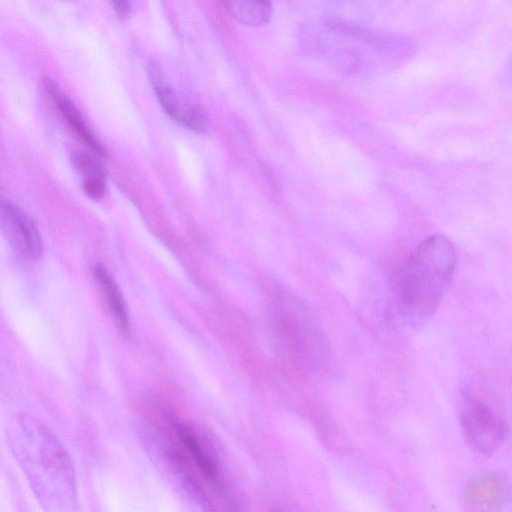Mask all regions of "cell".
I'll use <instances>...</instances> for the list:
<instances>
[{"label": "cell", "mask_w": 512, "mask_h": 512, "mask_svg": "<svg viewBox=\"0 0 512 512\" xmlns=\"http://www.w3.org/2000/svg\"><path fill=\"white\" fill-rule=\"evenodd\" d=\"M449 238L434 234L422 240L397 267L393 294L399 314L410 325L424 324L438 309L456 268Z\"/></svg>", "instance_id": "obj_1"}, {"label": "cell", "mask_w": 512, "mask_h": 512, "mask_svg": "<svg viewBox=\"0 0 512 512\" xmlns=\"http://www.w3.org/2000/svg\"><path fill=\"white\" fill-rule=\"evenodd\" d=\"M460 421L466 441L480 454H493L507 437V424L503 417L474 390L462 392Z\"/></svg>", "instance_id": "obj_4"}, {"label": "cell", "mask_w": 512, "mask_h": 512, "mask_svg": "<svg viewBox=\"0 0 512 512\" xmlns=\"http://www.w3.org/2000/svg\"><path fill=\"white\" fill-rule=\"evenodd\" d=\"M16 453L29 481L50 512H68L74 496L71 461L56 437L39 423L23 419Z\"/></svg>", "instance_id": "obj_2"}, {"label": "cell", "mask_w": 512, "mask_h": 512, "mask_svg": "<svg viewBox=\"0 0 512 512\" xmlns=\"http://www.w3.org/2000/svg\"><path fill=\"white\" fill-rule=\"evenodd\" d=\"M221 5L233 18L253 27L268 23L273 12L269 1H225Z\"/></svg>", "instance_id": "obj_10"}, {"label": "cell", "mask_w": 512, "mask_h": 512, "mask_svg": "<svg viewBox=\"0 0 512 512\" xmlns=\"http://www.w3.org/2000/svg\"><path fill=\"white\" fill-rule=\"evenodd\" d=\"M114 11L121 17H125L130 12V2L128 1H114L111 2Z\"/></svg>", "instance_id": "obj_13"}, {"label": "cell", "mask_w": 512, "mask_h": 512, "mask_svg": "<svg viewBox=\"0 0 512 512\" xmlns=\"http://www.w3.org/2000/svg\"><path fill=\"white\" fill-rule=\"evenodd\" d=\"M93 277L119 328L123 331V333H128V315L123 297L118 289V286L107 272V270L100 264H97L93 267Z\"/></svg>", "instance_id": "obj_9"}, {"label": "cell", "mask_w": 512, "mask_h": 512, "mask_svg": "<svg viewBox=\"0 0 512 512\" xmlns=\"http://www.w3.org/2000/svg\"><path fill=\"white\" fill-rule=\"evenodd\" d=\"M83 190L90 198H100L105 192L104 178L93 177L84 179Z\"/></svg>", "instance_id": "obj_12"}, {"label": "cell", "mask_w": 512, "mask_h": 512, "mask_svg": "<svg viewBox=\"0 0 512 512\" xmlns=\"http://www.w3.org/2000/svg\"><path fill=\"white\" fill-rule=\"evenodd\" d=\"M509 495L508 481L501 475L489 474L478 477L466 488L468 503L482 511L490 512L499 509Z\"/></svg>", "instance_id": "obj_7"}, {"label": "cell", "mask_w": 512, "mask_h": 512, "mask_svg": "<svg viewBox=\"0 0 512 512\" xmlns=\"http://www.w3.org/2000/svg\"><path fill=\"white\" fill-rule=\"evenodd\" d=\"M0 231L15 252L27 260L43 253V241L33 219L17 204L0 194Z\"/></svg>", "instance_id": "obj_5"}, {"label": "cell", "mask_w": 512, "mask_h": 512, "mask_svg": "<svg viewBox=\"0 0 512 512\" xmlns=\"http://www.w3.org/2000/svg\"><path fill=\"white\" fill-rule=\"evenodd\" d=\"M73 162L75 167L86 178H104V170L100 162L91 154L84 151H75L73 153Z\"/></svg>", "instance_id": "obj_11"}, {"label": "cell", "mask_w": 512, "mask_h": 512, "mask_svg": "<svg viewBox=\"0 0 512 512\" xmlns=\"http://www.w3.org/2000/svg\"><path fill=\"white\" fill-rule=\"evenodd\" d=\"M167 456L176 470L202 495L204 486L222 492L220 472L214 454L204 439L190 426L172 421Z\"/></svg>", "instance_id": "obj_3"}, {"label": "cell", "mask_w": 512, "mask_h": 512, "mask_svg": "<svg viewBox=\"0 0 512 512\" xmlns=\"http://www.w3.org/2000/svg\"><path fill=\"white\" fill-rule=\"evenodd\" d=\"M149 74L158 101L165 113L186 128L204 133L208 128V121L202 109L171 86L163 85L160 80V69L155 64L150 65Z\"/></svg>", "instance_id": "obj_6"}, {"label": "cell", "mask_w": 512, "mask_h": 512, "mask_svg": "<svg viewBox=\"0 0 512 512\" xmlns=\"http://www.w3.org/2000/svg\"><path fill=\"white\" fill-rule=\"evenodd\" d=\"M45 87L66 124L94 153L105 156L104 147L90 130L74 103L50 79L45 81Z\"/></svg>", "instance_id": "obj_8"}]
</instances>
